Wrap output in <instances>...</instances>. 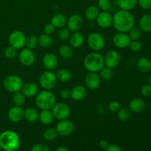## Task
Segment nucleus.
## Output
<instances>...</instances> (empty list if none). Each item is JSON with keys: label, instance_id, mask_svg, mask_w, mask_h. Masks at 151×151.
Instances as JSON below:
<instances>
[{"label": "nucleus", "instance_id": "obj_34", "mask_svg": "<svg viewBox=\"0 0 151 151\" xmlns=\"http://www.w3.org/2000/svg\"><path fill=\"white\" fill-rule=\"evenodd\" d=\"M99 72H100L99 75H100L101 80H103L105 81H110L114 76V72L112 69L108 67V66H104L103 68H102Z\"/></svg>", "mask_w": 151, "mask_h": 151}, {"label": "nucleus", "instance_id": "obj_43", "mask_svg": "<svg viewBox=\"0 0 151 151\" xmlns=\"http://www.w3.org/2000/svg\"><path fill=\"white\" fill-rule=\"evenodd\" d=\"M142 95L145 97H148L151 96V85L150 84H145L141 88Z\"/></svg>", "mask_w": 151, "mask_h": 151}, {"label": "nucleus", "instance_id": "obj_18", "mask_svg": "<svg viewBox=\"0 0 151 151\" xmlns=\"http://www.w3.org/2000/svg\"><path fill=\"white\" fill-rule=\"evenodd\" d=\"M42 63L47 70L52 71L55 70L58 66V59L55 54L47 53L43 57Z\"/></svg>", "mask_w": 151, "mask_h": 151}, {"label": "nucleus", "instance_id": "obj_3", "mask_svg": "<svg viewBox=\"0 0 151 151\" xmlns=\"http://www.w3.org/2000/svg\"><path fill=\"white\" fill-rule=\"evenodd\" d=\"M83 64L89 72H98L105 66L104 57L97 52H91L85 57Z\"/></svg>", "mask_w": 151, "mask_h": 151}, {"label": "nucleus", "instance_id": "obj_21", "mask_svg": "<svg viewBox=\"0 0 151 151\" xmlns=\"http://www.w3.org/2000/svg\"><path fill=\"white\" fill-rule=\"evenodd\" d=\"M69 44L72 48H79L82 47L84 43V36L81 32H73V33L71 34L69 38Z\"/></svg>", "mask_w": 151, "mask_h": 151}, {"label": "nucleus", "instance_id": "obj_9", "mask_svg": "<svg viewBox=\"0 0 151 151\" xmlns=\"http://www.w3.org/2000/svg\"><path fill=\"white\" fill-rule=\"evenodd\" d=\"M26 38L24 33L20 30H15L10 33L9 36L10 45L16 50H22L25 47Z\"/></svg>", "mask_w": 151, "mask_h": 151}, {"label": "nucleus", "instance_id": "obj_29", "mask_svg": "<svg viewBox=\"0 0 151 151\" xmlns=\"http://www.w3.org/2000/svg\"><path fill=\"white\" fill-rule=\"evenodd\" d=\"M58 52L60 57L64 59H70L74 55L73 48L71 46L66 45V44L60 46Z\"/></svg>", "mask_w": 151, "mask_h": 151}, {"label": "nucleus", "instance_id": "obj_45", "mask_svg": "<svg viewBox=\"0 0 151 151\" xmlns=\"http://www.w3.org/2000/svg\"><path fill=\"white\" fill-rule=\"evenodd\" d=\"M137 4L145 10L151 8V0H137Z\"/></svg>", "mask_w": 151, "mask_h": 151}, {"label": "nucleus", "instance_id": "obj_37", "mask_svg": "<svg viewBox=\"0 0 151 151\" xmlns=\"http://www.w3.org/2000/svg\"><path fill=\"white\" fill-rule=\"evenodd\" d=\"M128 32H129L128 35L131 41H139L142 35V31L139 27H137L131 28V29Z\"/></svg>", "mask_w": 151, "mask_h": 151}, {"label": "nucleus", "instance_id": "obj_10", "mask_svg": "<svg viewBox=\"0 0 151 151\" xmlns=\"http://www.w3.org/2000/svg\"><path fill=\"white\" fill-rule=\"evenodd\" d=\"M55 129L59 135L63 136V137H67V136L72 134L74 131L75 125L71 120H69L67 119H63L58 122Z\"/></svg>", "mask_w": 151, "mask_h": 151}, {"label": "nucleus", "instance_id": "obj_12", "mask_svg": "<svg viewBox=\"0 0 151 151\" xmlns=\"http://www.w3.org/2000/svg\"><path fill=\"white\" fill-rule=\"evenodd\" d=\"M121 61V55L116 50H110L104 57L105 66L113 69L117 66Z\"/></svg>", "mask_w": 151, "mask_h": 151}, {"label": "nucleus", "instance_id": "obj_49", "mask_svg": "<svg viewBox=\"0 0 151 151\" xmlns=\"http://www.w3.org/2000/svg\"><path fill=\"white\" fill-rule=\"evenodd\" d=\"M105 151H122L120 147L116 145H109V147L105 150Z\"/></svg>", "mask_w": 151, "mask_h": 151}, {"label": "nucleus", "instance_id": "obj_27", "mask_svg": "<svg viewBox=\"0 0 151 151\" xmlns=\"http://www.w3.org/2000/svg\"><path fill=\"white\" fill-rule=\"evenodd\" d=\"M67 22V19L66 16L61 13L55 14L51 19V23L52 24L55 28L64 27Z\"/></svg>", "mask_w": 151, "mask_h": 151}, {"label": "nucleus", "instance_id": "obj_30", "mask_svg": "<svg viewBox=\"0 0 151 151\" xmlns=\"http://www.w3.org/2000/svg\"><path fill=\"white\" fill-rule=\"evenodd\" d=\"M38 44L41 46L42 48L47 49L50 48L52 45V38L50 36V35H47L46 33H43L40 35V36L38 38Z\"/></svg>", "mask_w": 151, "mask_h": 151}, {"label": "nucleus", "instance_id": "obj_4", "mask_svg": "<svg viewBox=\"0 0 151 151\" xmlns=\"http://www.w3.org/2000/svg\"><path fill=\"white\" fill-rule=\"evenodd\" d=\"M55 103V96L50 90L40 91L35 97V104L41 110H51Z\"/></svg>", "mask_w": 151, "mask_h": 151}, {"label": "nucleus", "instance_id": "obj_19", "mask_svg": "<svg viewBox=\"0 0 151 151\" xmlns=\"http://www.w3.org/2000/svg\"><path fill=\"white\" fill-rule=\"evenodd\" d=\"M146 108V103L142 99L134 98L129 102L128 109L134 113H141L145 111Z\"/></svg>", "mask_w": 151, "mask_h": 151}, {"label": "nucleus", "instance_id": "obj_33", "mask_svg": "<svg viewBox=\"0 0 151 151\" xmlns=\"http://www.w3.org/2000/svg\"><path fill=\"white\" fill-rule=\"evenodd\" d=\"M26 96L23 94L22 91H16L13 93V102L15 106H22L26 102Z\"/></svg>", "mask_w": 151, "mask_h": 151}, {"label": "nucleus", "instance_id": "obj_53", "mask_svg": "<svg viewBox=\"0 0 151 151\" xmlns=\"http://www.w3.org/2000/svg\"><path fill=\"white\" fill-rule=\"evenodd\" d=\"M16 151H19V150H16Z\"/></svg>", "mask_w": 151, "mask_h": 151}, {"label": "nucleus", "instance_id": "obj_1", "mask_svg": "<svg viewBox=\"0 0 151 151\" xmlns=\"http://www.w3.org/2000/svg\"><path fill=\"white\" fill-rule=\"evenodd\" d=\"M135 19L130 11L120 10L116 12L113 16V24L115 29L119 32L128 33L131 28L134 27Z\"/></svg>", "mask_w": 151, "mask_h": 151}, {"label": "nucleus", "instance_id": "obj_41", "mask_svg": "<svg viewBox=\"0 0 151 151\" xmlns=\"http://www.w3.org/2000/svg\"><path fill=\"white\" fill-rule=\"evenodd\" d=\"M111 7V0H98V7L102 11H108Z\"/></svg>", "mask_w": 151, "mask_h": 151}, {"label": "nucleus", "instance_id": "obj_54", "mask_svg": "<svg viewBox=\"0 0 151 151\" xmlns=\"http://www.w3.org/2000/svg\"><path fill=\"white\" fill-rule=\"evenodd\" d=\"M150 9H151V8H150ZM150 14H151V13H150Z\"/></svg>", "mask_w": 151, "mask_h": 151}, {"label": "nucleus", "instance_id": "obj_32", "mask_svg": "<svg viewBox=\"0 0 151 151\" xmlns=\"http://www.w3.org/2000/svg\"><path fill=\"white\" fill-rule=\"evenodd\" d=\"M55 75L56 77H57V79L63 83L69 81L71 79V78H72V74L66 69H59Z\"/></svg>", "mask_w": 151, "mask_h": 151}, {"label": "nucleus", "instance_id": "obj_6", "mask_svg": "<svg viewBox=\"0 0 151 151\" xmlns=\"http://www.w3.org/2000/svg\"><path fill=\"white\" fill-rule=\"evenodd\" d=\"M57 77L52 71L47 70L43 72L39 78L41 86L45 90H50L55 88L57 84Z\"/></svg>", "mask_w": 151, "mask_h": 151}, {"label": "nucleus", "instance_id": "obj_46", "mask_svg": "<svg viewBox=\"0 0 151 151\" xmlns=\"http://www.w3.org/2000/svg\"><path fill=\"white\" fill-rule=\"evenodd\" d=\"M30 151H50V150L45 145L36 144L31 147Z\"/></svg>", "mask_w": 151, "mask_h": 151}, {"label": "nucleus", "instance_id": "obj_17", "mask_svg": "<svg viewBox=\"0 0 151 151\" xmlns=\"http://www.w3.org/2000/svg\"><path fill=\"white\" fill-rule=\"evenodd\" d=\"M96 20H97V24L99 25V27L106 29V28L110 27L112 25L113 16L109 11H102L99 13Z\"/></svg>", "mask_w": 151, "mask_h": 151}, {"label": "nucleus", "instance_id": "obj_14", "mask_svg": "<svg viewBox=\"0 0 151 151\" xmlns=\"http://www.w3.org/2000/svg\"><path fill=\"white\" fill-rule=\"evenodd\" d=\"M131 41L129 35L125 32H118L113 38L114 45L119 49L128 48Z\"/></svg>", "mask_w": 151, "mask_h": 151}, {"label": "nucleus", "instance_id": "obj_20", "mask_svg": "<svg viewBox=\"0 0 151 151\" xmlns=\"http://www.w3.org/2000/svg\"><path fill=\"white\" fill-rule=\"evenodd\" d=\"M87 94L86 87L82 85L75 86L71 90V97L75 101H80L83 100Z\"/></svg>", "mask_w": 151, "mask_h": 151}, {"label": "nucleus", "instance_id": "obj_28", "mask_svg": "<svg viewBox=\"0 0 151 151\" xmlns=\"http://www.w3.org/2000/svg\"><path fill=\"white\" fill-rule=\"evenodd\" d=\"M38 117H39V113L34 108H27L26 110H24V118H25V119L29 122H36L38 119Z\"/></svg>", "mask_w": 151, "mask_h": 151}, {"label": "nucleus", "instance_id": "obj_7", "mask_svg": "<svg viewBox=\"0 0 151 151\" xmlns=\"http://www.w3.org/2000/svg\"><path fill=\"white\" fill-rule=\"evenodd\" d=\"M87 43L91 50L98 52L104 48L106 45V40L102 34L95 32L88 35Z\"/></svg>", "mask_w": 151, "mask_h": 151}, {"label": "nucleus", "instance_id": "obj_39", "mask_svg": "<svg viewBox=\"0 0 151 151\" xmlns=\"http://www.w3.org/2000/svg\"><path fill=\"white\" fill-rule=\"evenodd\" d=\"M71 35V31L69 30L68 28L62 27L60 28V30L58 32V36L59 39L61 41H66L69 38V36Z\"/></svg>", "mask_w": 151, "mask_h": 151}, {"label": "nucleus", "instance_id": "obj_35", "mask_svg": "<svg viewBox=\"0 0 151 151\" xmlns=\"http://www.w3.org/2000/svg\"><path fill=\"white\" fill-rule=\"evenodd\" d=\"M58 134L55 128H48L44 131L43 137H44V139L45 140L50 142L55 139L58 137Z\"/></svg>", "mask_w": 151, "mask_h": 151}, {"label": "nucleus", "instance_id": "obj_52", "mask_svg": "<svg viewBox=\"0 0 151 151\" xmlns=\"http://www.w3.org/2000/svg\"><path fill=\"white\" fill-rule=\"evenodd\" d=\"M148 81H149V84H150V85H151V75H150V77H149Z\"/></svg>", "mask_w": 151, "mask_h": 151}, {"label": "nucleus", "instance_id": "obj_2", "mask_svg": "<svg viewBox=\"0 0 151 151\" xmlns=\"http://www.w3.org/2000/svg\"><path fill=\"white\" fill-rule=\"evenodd\" d=\"M20 146V139L16 132L10 130L0 134V147L4 151H16Z\"/></svg>", "mask_w": 151, "mask_h": 151}, {"label": "nucleus", "instance_id": "obj_5", "mask_svg": "<svg viewBox=\"0 0 151 151\" xmlns=\"http://www.w3.org/2000/svg\"><path fill=\"white\" fill-rule=\"evenodd\" d=\"M23 81L19 76L10 75L6 77L3 81V86L7 91L15 93L22 90L23 87Z\"/></svg>", "mask_w": 151, "mask_h": 151}, {"label": "nucleus", "instance_id": "obj_48", "mask_svg": "<svg viewBox=\"0 0 151 151\" xmlns=\"http://www.w3.org/2000/svg\"><path fill=\"white\" fill-rule=\"evenodd\" d=\"M60 96L63 100H68L71 97V91L67 88H63L60 91Z\"/></svg>", "mask_w": 151, "mask_h": 151}, {"label": "nucleus", "instance_id": "obj_11", "mask_svg": "<svg viewBox=\"0 0 151 151\" xmlns=\"http://www.w3.org/2000/svg\"><path fill=\"white\" fill-rule=\"evenodd\" d=\"M19 61L25 66H30L35 63V56L32 50L28 48L22 49L19 55Z\"/></svg>", "mask_w": 151, "mask_h": 151}, {"label": "nucleus", "instance_id": "obj_51", "mask_svg": "<svg viewBox=\"0 0 151 151\" xmlns=\"http://www.w3.org/2000/svg\"><path fill=\"white\" fill-rule=\"evenodd\" d=\"M55 151H69V150H68V149L66 148V147H63V146H60V147L56 148Z\"/></svg>", "mask_w": 151, "mask_h": 151}, {"label": "nucleus", "instance_id": "obj_26", "mask_svg": "<svg viewBox=\"0 0 151 151\" xmlns=\"http://www.w3.org/2000/svg\"><path fill=\"white\" fill-rule=\"evenodd\" d=\"M116 3L120 10L130 11L137 6V0H116Z\"/></svg>", "mask_w": 151, "mask_h": 151}, {"label": "nucleus", "instance_id": "obj_38", "mask_svg": "<svg viewBox=\"0 0 151 151\" xmlns=\"http://www.w3.org/2000/svg\"><path fill=\"white\" fill-rule=\"evenodd\" d=\"M38 38L33 35H29L26 38V42H25V46L27 48L30 49V50H33L35 47L38 46Z\"/></svg>", "mask_w": 151, "mask_h": 151}, {"label": "nucleus", "instance_id": "obj_24", "mask_svg": "<svg viewBox=\"0 0 151 151\" xmlns=\"http://www.w3.org/2000/svg\"><path fill=\"white\" fill-rule=\"evenodd\" d=\"M137 69L143 73H147L151 70V60L148 58L142 57L137 62Z\"/></svg>", "mask_w": 151, "mask_h": 151}, {"label": "nucleus", "instance_id": "obj_31", "mask_svg": "<svg viewBox=\"0 0 151 151\" xmlns=\"http://www.w3.org/2000/svg\"><path fill=\"white\" fill-rule=\"evenodd\" d=\"M99 8L96 6L91 5L85 10V18L88 21H94L97 19L99 14Z\"/></svg>", "mask_w": 151, "mask_h": 151}, {"label": "nucleus", "instance_id": "obj_25", "mask_svg": "<svg viewBox=\"0 0 151 151\" xmlns=\"http://www.w3.org/2000/svg\"><path fill=\"white\" fill-rule=\"evenodd\" d=\"M38 119H40V122L43 125H48L52 122L53 119H54V116H53V114L51 110H42L39 114Z\"/></svg>", "mask_w": 151, "mask_h": 151}, {"label": "nucleus", "instance_id": "obj_50", "mask_svg": "<svg viewBox=\"0 0 151 151\" xmlns=\"http://www.w3.org/2000/svg\"><path fill=\"white\" fill-rule=\"evenodd\" d=\"M99 145H100V147H101L102 149H103V150H106V149L109 147V143L107 140L103 139V140H101L100 142H99Z\"/></svg>", "mask_w": 151, "mask_h": 151}, {"label": "nucleus", "instance_id": "obj_47", "mask_svg": "<svg viewBox=\"0 0 151 151\" xmlns=\"http://www.w3.org/2000/svg\"><path fill=\"white\" fill-rule=\"evenodd\" d=\"M56 28L55 27L54 25L50 22V23L47 24L44 27V33L47 34V35H52L55 32Z\"/></svg>", "mask_w": 151, "mask_h": 151}, {"label": "nucleus", "instance_id": "obj_15", "mask_svg": "<svg viewBox=\"0 0 151 151\" xmlns=\"http://www.w3.org/2000/svg\"><path fill=\"white\" fill-rule=\"evenodd\" d=\"M67 28L72 32L79 31L83 26V19L79 14H73L67 19Z\"/></svg>", "mask_w": 151, "mask_h": 151}, {"label": "nucleus", "instance_id": "obj_44", "mask_svg": "<svg viewBox=\"0 0 151 151\" xmlns=\"http://www.w3.org/2000/svg\"><path fill=\"white\" fill-rule=\"evenodd\" d=\"M120 108V103L116 100L111 101L109 104V110L111 112H117Z\"/></svg>", "mask_w": 151, "mask_h": 151}, {"label": "nucleus", "instance_id": "obj_40", "mask_svg": "<svg viewBox=\"0 0 151 151\" xmlns=\"http://www.w3.org/2000/svg\"><path fill=\"white\" fill-rule=\"evenodd\" d=\"M16 53H17V50L10 45L6 47V49L4 50V55L8 59L14 58L16 55Z\"/></svg>", "mask_w": 151, "mask_h": 151}, {"label": "nucleus", "instance_id": "obj_13", "mask_svg": "<svg viewBox=\"0 0 151 151\" xmlns=\"http://www.w3.org/2000/svg\"><path fill=\"white\" fill-rule=\"evenodd\" d=\"M101 78L97 72H88L85 77L86 87L90 90H96L100 86Z\"/></svg>", "mask_w": 151, "mask_h": 151}, {"label": "nucleus", "instance_id": "obj_22", "mask_svg": "<svg viewBox=\"0 0 151 151\" xmlns=\"http://www.w3.org/2000/svg\"><path fill=\"white\" fill-rule=\"evenodd\" d=\"M22 90L23 94L27 97H32L34 96H36L37 94L39 92L38 85L32 82H29L24 84Z\"/></svg>", "mask_w": 151, "mask_h": 151}, {"label": "nucleus", "instance_id": "obj_42", "mask_svg": "<svg viewBox=\"0 0 151 151\" xmlns=\"http://www.w3.org/2000/svg\"><path fill=\"white\" fill-rule=\"evenodd\" d=\"M128 47L131 51L137 52L142 50V44L139 41H131Z\"/></svg>", "mask_w": 151, "mask_h": 151}, {"label": "nucleus", "instance_id": "obj_16", "mask_svg": "<svg viewBox=\"0 0 151 151\" xmlns=\"http://www.w3.org/2000/svg\"><path fill=\"white\" fill-rule=\"evenodd\" d=\"M24 115V110L22 106H14L10 108L7 111V118L10 122L17 123L22 120Z\"/></svg>", "mask_w": 151, "mask_h": 151}, {"label": "nucleus", "instance_id": "obj_8", "mask_svg": "<svg viewBox=\"0 0 151 151\" xmlns=\"http://www.w3.org/2000/svg\"><path fill=\"white\" fill-rule=\"evenodd\" d=\"M54 118L60 120L67 119L71 113L70 108L68 105L63 103H58L55 104L51 109Z\"/></svg>", "mask_w": 151, "mask_h": 151}, {"label": "nucleus", "instance_id": "obj_36", "mask_svg": "<svg viewBox=\"0 0 151 151\" xmlns=\"http://www.w3.org/2000/svg\"><path fill=\"white\" fill-rule=\"evenodd\" d=\"M131 111L128 108L126 107H122L119 109L117 111V117L118 119L120 121H125L128 120L131 117Z\"/></svg>", "mask_w": 151, "mask_h": 151}, {"label": "nucleus", "instance_id": "obj_23", "mask_svg": "<svg viewBox=\"0 0 151 151\" xmlns=\"http://www.w3.org/2000/svg\"><path fill=\"white\" fill-rule=\"evenodd\" d=\"M139 28L142 32H151V14L146 13L141 16L139 22Z\"/></svg>", "mask_w": 151, "mask_h": 151}]
</instances>
